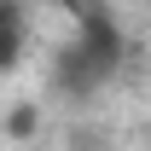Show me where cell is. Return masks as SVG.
Instances as JSON below:
<instances>
[{
	"instance_id": "cell-1",
	"label": "cell",
	"mask_w": 151,
	"mask_h": 151,
	"mask_svg": "<svg viewBox=\"0 0 151 151\" xmlns=\"http://www.w3.org/2000/svg\"><path fill=\"white\" fill-rule=\"evenodd\" d=\"M122 64H128V35H122L116 12H105V6H76V35L52 52L47 76H52L58 99L87 105L93 93H105L116 76H122Z\"/></svg>"
},
{
	"instance_id": "cell-2",
	"label": "cell",
	"mask_w": 151,
	"mask_h": 151,
	"mask_svg": "<svg viewBox=\"0 0 151 151\" xmlns=\"http://www.w3.org/2000/svg\"><path fill=\"white\" fill-rule=\"evenodd\" d=\"M23 41H29V12L12 6V0H0V76L23 58Z\"/></svg>"
},
{
	"instance_id": "cell-3",
	"label": "cell",
	"mask_w": 151,
	"mask_h": 151,
	"mask_svg": "<svg viewBox=\"0 0 151 151\" xmlns=\"http://www.w3.org/2000/svg\"><path fill=\"white\" fill-rule=\"evenodd\" d=\"M35 122H41V111H35V105H18V111L6 116V128L18 134V139H29V134H35Z\"/></svg>"
}]
</instances>
